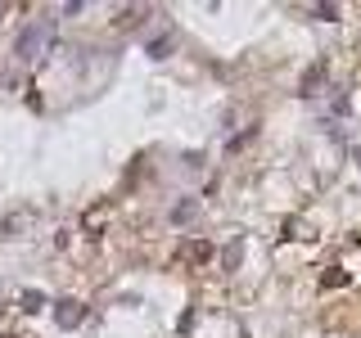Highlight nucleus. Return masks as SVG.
<instances>
[{"mask_svg": "<svg viewBox=\"0 0 361 338\" xmlns=\"http://www.w3.org/2000/svg\"><path fill=\"white\" fill-rule=\"evenodd\" d=\"M59 320H63V325H77V320H82V311H77V302H63V315H59Z\"/></svg>", "mask_w": 361, "mask_h": 338, "instance_id": "nucleus-1", "label": "nucleus"}]
</instances>
